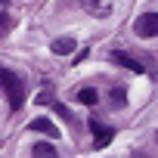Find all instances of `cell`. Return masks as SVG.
<instances>
[{"label": "cell", "instance_id": "cell-6", "mask_svg": "<svg viewBox=\"0 0 158 158\" xmlns=\"http://www.w3.org/2000/svg\"><path fill=\"white\" fill-rule=\"evenodd\" d=\"M28 127H31V130H37V133H47V136H59V127H56L50 118H34Z\"/></svg>", "mask_w": 158, "mask_h": 158}, {"label": "cell", "instance_id": "cell-8", "mask_svg": "<svg viewBox=\"0 0 158 158\" xmlns=\"http://www.w3.org/2000/svg\"><path fill=\"white\" fill-rule=\"evenodd\" d=\"M31 155H56V146H53V143H47V139H40V143H34V146H31Z\"/></svg>", "mask_w": 158, "mask_h": 158}, {"label": "cell", "instance_id": "cell-11", "mask_svg": "<svg viewBox=\"0 0 158 158\" xmlns=\"http://www.w3.org/2000/svg\"><path fill=\"white\" fill-rule=\"evenodd\" d=\"M56 112H59V118H65V121H71V112H68L65 106H56Z\"/></svg>", "mask_w": 158, "mask_h": 158}, {"label": "cell", "instance_id": "cell-5", "mask_svg": "<svg viewBox=\"0 0 158 158\" xmlns=\"http://www.w3.org/2000/svg\"><path fill=\"white\" fill-rule=\"evenodd\" d=\"M90 130H93V136H96V146H109V143H112V127L99 124V118H90Z\"/></svg>", "mask_w": 158, "mask_h": 158}, {"label": "cell", "instance_id": "cell-7", "mask_svg": "<svg viewBox=\"0 0 158 158\" xmlns=\"http://www.w3.org/2000/svg\"><path fill=\"white\" fill-rule=\"evenodd\" d=\"M112 62H115V65H124V68H130V71H136V74L143 71V65H139V62H133V59H130L127 53H121V50H115V53H112Z\"/></svg>", "mask_w": 158, "mask_h": 158}, {"label": "cell", "instance_id": "cell-1", "mask_svg": "<svg viewBox=\"0 0 158 158\" xmlns=\"http://www.w3.org/2000/svg\"><path fill=\"white\" fill-rule=\"evenodd\" d=\"M0 90L6 93L10 109H19V106H22V99H25V84H22V77L13 74L10 68H0Z\"/></svg>", "mask_w": 158, "mask_h": 158}, {"label": "cell", "instance_id": "cell-9", "mask_svg": "<svg viewBox=\"0 0 158 158\" xmlns=\"http://www.w3.org/2000/svg\"><path fill=\"white\" fill-rule=\"evenodd\" d=\"M77 99H81V102H84V106H93V102H96V99H99V96H96V90H90V87H84V90H81V93H77Z\"/></svg>", "mask_w": 158, "mask_h": 158}, {"label": "cell", "instance_id": "cell-10", "mask_svg": "<svg viewBox=\"0 0 158 158\" xmlns=\"http://www.w3.org/2000/svg\"><path fill=\"white\" fill-rule=\"evenodd\" d=\"M112 102H115V106H124V102H127V93H124L121 87H115V90H112Z\"/></svg>", "mask_w": 158, "mask_h": 158}, {"label": "cell", "instance_id": "cell-4", "mask_svg": "<svg viewBox=\"0 0 158 158\" xmlns=\"http://www.w3.org/2000/svg\"><path fill=\"white\" fill-rule=\"evenodd\" d=\"M74 47H77V40H74L71 34H62V37H56V40L50 44V50H53L56 56H68V53H74Z\"/></svg>", "mask_w": 158, "mask_h": 158}, {"label": "cell", "instance_id": "cell-2", "mask_svg": "<svg viewBox=\"0 0 158 158\" xmlns=\"http://www.w3.org/2000/svg\"><path fill=\"white\" fill-rule=\"evenodd\" d=\"M155 28H158V13H155V10H143V13H139V19H136V25H133L136 37L152 40V37H155Z\"/></svg>", "mask_w": 158, "mask_h": 158}, {"label": "cell", "instance_id": "cell-3", "mask_svg": "<svg viewBox=\"0 0 158 158\" xmlns=\"http://www.w3.org/2000/svg\"><path fill=\"white\" fill-rule=\"evenodd\" d=\"M81 3H84V10H87L90 16H96V19L112 16V0H81Z\"/></svg>", "mask_w": 158, "mask_h": 158}]
</instances>
